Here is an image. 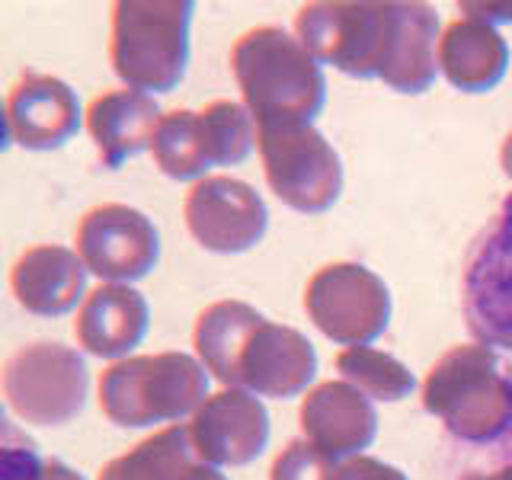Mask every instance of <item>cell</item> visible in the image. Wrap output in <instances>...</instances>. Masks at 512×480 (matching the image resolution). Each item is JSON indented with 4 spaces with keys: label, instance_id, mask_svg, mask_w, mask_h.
Instances as JSON below:
<instances>
[{
    "label": "cell",
    "instance_id": "obj_16",
    "mask_svg": "<svg viewBox=\"0 0 512 480\" xmlns=\"http://www.w3.org/2000/svg\"><path fill=\"white\" fill-rule=\"evenodd\" d=\"M87 263L77 250L58 244L26 247L10 266V288L16 304L36 317H61L87 298Z\"/></svg>",
    "mask_w": 512,
    "mask_h": 480
},
{
    "label": "cell",
    "instance_id": "obj_6",
    "mask_svg": "<svg viewBox=\"0 0 512 480\" xmlns=\"http://www.w3.org/2000/svg\"><path fill=\"white\" fill-rule=\"evenodd\" d=\"M208 400V368L186 352L128 356L103 368L100 410L122 429L176 423Z\"/></svg>",
    "mask_w": 512,
    "mask_h": 480
},
{
    "label": "cell",
    "instance_id": "obj_20",
    "mask_svg": "<svg viewBox=\"0 0 512 480\" xmlns=\"http://www.w3.org/2000/svg\"><path fill=\"white\" fill-rule=\"evenodd\" d=\"M202 464L189 426H167L112 458L96 480H189Z\"/></svg>",
    "mask_w": 512,
    "mask_h": 480
},
{
    "label": "cell",
    "instance_id": "obj_1",
    "mask_svg": "<svg viewBox=\"0 0 512 480\" xmlns=\"http://www.w3.org/2000/svg\"><path fill=\"white\" fill-rule=\"evenodd\" d=\"M295 36L320 64L397 93H426L439 74L442 26L429 4L317 0L295 13Z\"/></svg>",
    "mask_w": 512,
    "mask_h": 480
},
{
    "label": "cell",
    "instance_id": "obj_26",
    "mask_svg": "<svg viewBox=\"0 0 512 480\" xmlns=\"http://www.w3.org/2000/svg\"><path fill=\"white\" fill-rule=\"evenodd\" d=\"M340 480H407V474L378 458L356 455L340 464Z\"/></svg>",
    "mask_w": 512,
    "mask_h": 480
},
{
    "label": "cell",
    "instance_id": "obj_18",
    "mask_svg": "<svg viewBox=\"0 0 512 480\" xmlns=\"http://www.w3.org/2000/svg\"><path fill=\"white\" fill-rule=\"evenodd\" d=\"M160 119H164V112L154 103V96L128 87L103 90L100 96H93L84 112L96 157L109 170H119L135 154L151 151Z\"/></svg>",
    "mask_w": 512,
    "mask_h": 480
},
{
    "label": "cell",
    "instance_id": "obj_28",
    "mask_svg": "<svg viewBox=\"0 0 512 480\" xmlns=\"http://www.w3.org/2000/svg\"><path fill=\"white\" fill-rule=\"evenodd\" d=\"M464 480H512V458L503 464L500 471H493V474H468Z\"/></svg>",
    "mask_w": 512,
    "mask_h": 480
},
{
    "label": "cell",
    "instance_id": "obj_5",
    "mask_svg": "<svg viewBox=\"0 0 512 480\" xmlns=\"http://www.w3.org/2000/svg\"><path fill=\"white\" fill-rule=\"evenodd\" d=\"M189 0H119L112 4L109 61L128 90L170 93L189 64Z\"/></svg>",
    "mask_w": 512,
    "mask_h": 480
},
{
    "label": "cell",
    "instance_id": "obj_27",
    "mask_svg": "<svg viewBox=\"0 0 512 480\" xmlns=\"http://www.w3.org/2000/svg\"><path fill=\"white\" fill-rule=\"evenodd\" d=\"M461 13L480 23H512V4H458Z\"/></svg>",
    "mask_w": 512,
    "mask_h": 480
},
{
    "label": "cell",
    "instance_id": "obj_14",
    "mask_svg": "<svg viewBox=\"0 0 512 480\" xmlns=\"http://www.w3.org/2000/svg\"><path fill=\"white\" fill-rule=\"evenodd\" d=\"M80 100L52 74H23L7 93V144L26 151L64 148L80 128Z\"/></svg>",
    "mask_w": 512,
    "mask_h": 480
},
{
    "label": "cell",
    "instance_id": "obj_2",
    "mask_svg": "<svg viewBox=\"0 0 512 480\" xmlns=\"http://www.w3.org/2000/svg\"><path fill=\"white\" fill-rule=\"evenodd\" d=\"M199 362L224 388L288 400L308 394L317 378V352L295 327L272 324L247 301H215L192 327Z\"/></svg>",
    "mask_w": 512,
    "mask_h": 480
},
{
    "label": "cell",
    "instance_id": "obj_17",
    "mask_svg": "<svg viewBox=\"0 0 512 480\" xmlns=\"http://www.w3.org/2000/svg\"><path fill=\"white\" fill-rule=\"evenodd\" d=\"M151 327V308L132 285L103 282L84 298L74 320V336L96 359H116L141 346Z\"/></svg>",
    "mask_w": 512,
    "mask_h": 480
},
{
    "label": "cell",
    "instance_id": "obj_19",
    "mask_svg": "<svg viewBox=\"0 0 512 480\" xmlns=\"http://www.w3.org/2000/svg\"><path fill=\"white\" fill-rule=\"evenodd\" d=\"M509 45L490 23L458 16L439 39V71L461 93H487L506 77Z\"/></svg>",
    "mask_w": 512,
    "mask_h": 480
},
{
    "label": "cell",
    "instance_id": "obj_29",
    "mask_svg": "<svg viewBox=\"0 0 512 480\" xmlns=\"http://www.w3.org/2000/svg\"><path fill=\"white\" fill-rule=\"evenodd\" d=\"M500 164H503V173L512 180V132L503 138V148H500Z\"/></svg>",
    "mask_w": 512,
    "mask_h": 480
},
{
    "label": "cell",
    "instance_id": "obj_7",
    "mask_svg": "<svg viewBox=\"0 0 512 480\" xmlns=\"http://www.w3.org/2000/svg\"><path fill=\"white\" fill-rule=\"evenodd\" d=\"M256 148L276 199L301 215H320L340 202L343 164L311 122H256Z\"/></svg>",
    "mask_w": 512,
    "mask_h": 480
},
{
    "label": "cell",
    "instance_id": "obj_10",
    "mask_svg": "<svg viewBox=\"0 0 512 480\" xmlns=\"http://www.w3.org/2000/svg\"><path fill=\"white\" fill-rule=\"evenodd\" d=\"M304 311L327 340L368 346L391 324V292L362 263H327L304 285Z\"/></svg>",
    "mask_w": 512,
    "mask_h": 480
},
{
    "label": "cell",
    "instance_id": "obj_30",
    "mask_svg": "<svg viewBox=\"0 0 512 480\" xmlns=\"http://www.w3.org/2000/svg\"><path fill=\"white\" fill-rule=\"evenodd\" d=\"M189 480H224V474H218V468H208V464H199V468L189 474Z\"/></svg>",
    "mask_w": 512,
    "mask_h": 480
},
{
    "label": "cell",
    "instance_id": "obj_13",
    "mask_svg": "<svg viewBox=\"0 0 512 480\" xmlns=\"http://www.w3.org/2000/svg\"><path fill=\"white\" fill-rule=\"evenodd\" d=\"M192 445L208 468H244L263 455L269 442V413L260 397L240 388L208 394L192 413Z\"/></svg>",
    "mask_w": 512,
    "mask_h": 480
},
{
    "label": "cell",
    "instance_id": "obj_23",
    "mask_svg": "<svg viewBox=\"0 0 512 480\" xmlns=\"http://www.w3.org/2000/svg\"><path fill=\"white\" fill-rule=\"evenodd\" d=\"M202 144L212 167L244 164L256 144V119L247 103L215 100L199 112Z\"/></svg>",
    "mask_w": 512,
    "mask_h": 480
},
{
    "label": "cell",
    "instance_id": "obj_21",
    "mask_svg": "<svg viewBox=\"0 0 512 480\" xmlns=\"http://www.w3.org/2000/svg\"><path fill=\"white\" fill-rule=\"evenodd\" d=\"M151 157L167 173L170 180H205V170H212L202 144L199 112L192 109H173L164 112V119L157 125V135L151 144Z\"/></svg>",
    "mask_w": 512,
    "mask_h": 480
},
{
    "label": "cell",
    "instance_id": "obj_8",
    "mask_svg": "<svg viewBox=\"0 0 512 480\" xmlns=\"http://www.w3.org/2000/svg\"><path fill=\"white\" fill-rule=\"evenodd\" d=\"M90 368L77 349L36 340L4 362L7 407L29 426H68L87 407Z\"/></svg>",
    "mask_w": 512,
    "mask_h": 480
},
{
    "label": "cell",
    "instance_id": "obj_12",
    "mask_svg": "<svg viewBox=\"0 0 512 480\" xmlns=\"http://www.w3.org/2000/svg\"><path fill=\"white\" fill-rule=\"evenodd\" d=\"M183 218L196 244L212 253H244L260 244L269 228L263 196L234 176H205L192 183Z\"/></svg>",
    "mask_w": 512,
    "mask_h": 480
},
{
    "label": "cell",
    "instance_id": "obj_22",
    "mask_svg": "<svg viewBox=\"0 0 512 480\" xmlns=\"http://www.w3.org/2000/svg\"><path fill=\"white\" fill-rule=\"evenodd\" d=\"M336 372H340L343 381H349L352 388H359L365 397L384 400V404H397V400L410 397L416 388V378L404 362L372 346L343 349L340 356H336Z\"/></svg>",
    "mask_w": 512,
    "mask_h": 480
},
{
    "label": "cell",
    "instance_id": "obj_24",
    "mask_svg": "<svg viewBox=\"0 0 512 480\" xmlns=\"http://www.w3.org/2000/svg\"><path fill=\"white\" fill-rule=\"evenodd\" d=\"M0 480H84L58 458H42L32 439L13 423L0 426Z\"/></svg>",
    "mask_w": 512,
    "mask_h": 480
},
{
    "label": "cell",
    "instance_id": "obj_25",
    "mask_svg": "<svg viewBox=\"0 0 512 480\" xmlns=\"http://www.w3.org/2000/svg\"><path fill=\"white\" fill-rule=\"evenodd\" d=\"M269 480H340V464L308 439H295L272 458Z\"/></svg>",
    "mask_w": 512,
    "mask_h": 480
},
{
    "label": "cell",
    "instance_id": "obj_4",
    "mask_svg": "<svg viewBox=\"0 0 512 480\" xmlns=\"http://www.w3.org/2000/svg\"><path fill=\"white\" fill-rule=\"evenodd\" d=\"M420 397L423 410L461 442H493L512 426V368L490 346L461 343L442 352Z\"/></svg>",
    "mask_w": 512,
    "mask_h": 480
},
{
    "label": "cell",
    "instance_id": "obj_11",
    "mask_svg": "<svg viewBox=\"0 0 512 480\" xmlns=\"http://www.w3.org/2000/svg\"><path fill=\"white\" fill-rule=\"evenodd\" d=\"M74 244L93 276L112 285L144 279L160 260V234L154 221L122 202L93 205L77 221Z\"/></svg>",
    "mask_w": 512,
    "mask_h": 480
},
{
    "label": "cell",
    "instance_id": "obj_9",
    "mask_svg": "<svg viewBox=\"0 0 512 480\" xmlns=\"http://www.w3.org/2000/svg\"><path fill=\"white\" fill-rule=\"evenodd\" d=\"M461 311L480 346L512 352V192L464 256Z\"/></svg>",
    "mask_w": 512,
    "mask_h": 480
},
{
    "label": "cell",
    "instance_id": "obj_15",
    "mask_svg": "<svg viewBox=\"0 0 512 480\" xmlns=\"http://www.w3.org/2000/svg\"><path fill=\"white\" fill-rule=\"evenodd\" d=\"M298 423L304 439L336 458H356L378 436V413L349 381H324L301 397Z\"/></svg>",
    "mask_w": 512,
    "mask_h": 480
},
{
    "label": "cell",
    "instance_id": "obj_3",
    "mask_svg": "<svg viewBox=\"0 0 512 480\" xmlns=\"http://www.w3.org/2000/svg\"><path fill=\"white\" fill-rule=\"evenodd\" d=\"M231 71L256 122H314L327 103L320 61L279 26L247 29L231 48Z\"/></svg>",
    "mask_w": 512,
    "mask_h": 480
}]
</instances>
